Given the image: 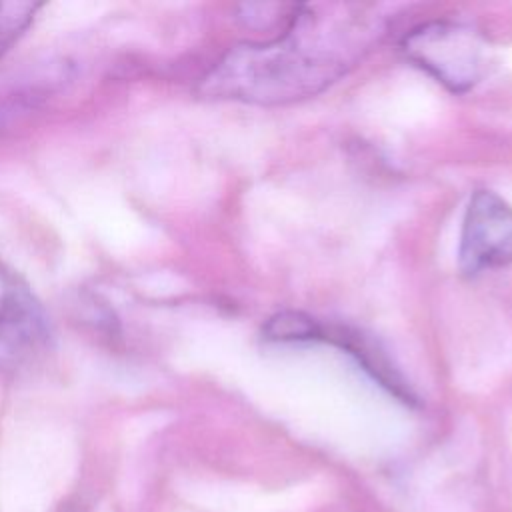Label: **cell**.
<instances>
[{"label": "cell", "mask_w": 512, "mask_h": 512, "mask_svg": "<svg viewBox=\"0 0 512 512\" xmlns=\"http://www.w3.org/2000/svg\"><path fill=\"white\" fill-rule=\"evenodd\" d=\"M378 34V22L360 8L296 4L278 36L230 48L204 76L200 92L250 104L302 100L344 76Z\"/></svg>", "instance_id": "6da1fadb"}, {"label": "cell", "mask_w": 512, "mask_h": 512, "mask_svg": "<svg viewBox=\"0 0 512 512\" xmlns=\"http://www.w3.org/2000/svg\"><path fill=\"white\" fill-rule=\"evenodd\" d=\"M404 56L452 92H466L486 72V42L462 22L434 20L412 28L402 38Z\"/></svg>", "instance_id": "7a4b0ae2"}, {"label": "cell", "mask_w": 512, "mask_h": 512, "mask_svg": "<svg viewBox=\"0 0 512 512\" xmlns=\"http://www.w3.org/2000/svg\"><path fill=\"white\" fill-rule=\"evenodd\" d=\"M508 264H512V206L492 190H476L462 222L458 268L464 276H476Z\"/></svg>", "instance_id": "3957f363"}, {"label": "cell", "mask_w": 512, "mask_h": 512, "mask_svg": "<svg viewBox=\"0 0 512 512\" xmlns=\"http://www.w3.org/2000/svg\"><path fill=\"white\" fill-rule=\"evenodd\" d=\"M50 322L30 284L0 260V360L22 364L46 352Z\"/></svg>", "instance_id": "277c9868"}, {"label": "cell", "mask_w": 512, "mask_h": 512, "mask_svg": "<svg viewBox=\"0 0 512 512\" xmlns=\"http://www.w3.org/2000/svg\"><path fill=\"white\" fill-rule=\"evenodd\" d=\"M312 340H324V342L344 348L350 356L356 358V362L366 372L372 374L374 380H378L382 386H386L396 398H400L408 404L416 402V396L412 394L410 386L404 382V378L398 374V370L390 364V360L378 348V344H374L368 336H362L358 330H352L348 326L318 322L316 334Z\"/></svg>", "instance_id": "5b68a950"}, {"label": "cell", "mask_w": 512, "mask_h": 512, "mask_svg": "<svg viewBox=\"0 0 512 512\" xmlns=\"http://www.w3.org/2000/svg\"><path fill=\"white\" fill-rule=\"evenodd\" d=\"M318 320L294 310H284L268 318L264 324V338L272 342H306L314 338Z\"/></svg>", "instance_id": "8992f818"}, {"label": "cell", "mask_w": 512, "mask_h": 512, "mask_svg": "<svg viewBox=\"0 0 512 512\" xmlns=\"http://www.w3.org/2000/svg\"><path fill=\"white\" fill-rule=\"evenodd\" d=\"M38 8L34 2H0V58L26 32Z\"/></svg>", "instance_id": "52a82bcc"}, {"label": "cell", "mask_w": 512, "mask_h": 512, "mask_svg": "<svg viewBox=\"0 0 512 512\" xmlns=\"http://www.w3.org/2000/svg\"><path fill=\"white\" fill-rule=\"evenodd\" d=\"M58 512H88L84 506H80V504H64Z\"/></svg>", "instance_id": "ba28073f"}]
</instances>
